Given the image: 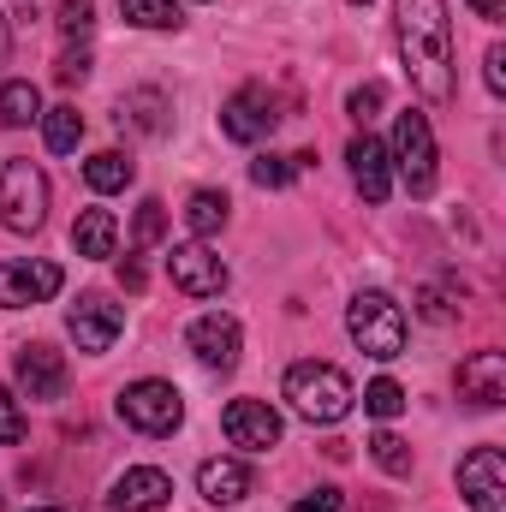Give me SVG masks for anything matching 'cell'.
Listing matches in <instances>:
<instances>
[{"label":"cell","mask_w":506,"mask_h":512,"mask_svg":"<svg viewBox=\"0 0 506 512\" xmlns=\"http://www.w3.org/2000/svg\"><path fill=\"white\" fill-rule=\"evenodd\" d=\"M387 161L399 167V179H405V191L411 197H429L435 191V131H429V114H399L393 120V149H387Z\"/></svg>","instance_id":"obj_4"},{"label":"cell","mask_w":506,"mask_h":512,"mask_svg":"<svg viewBox=\"0 0 506 512\" xmlns=\"http://www.w3.org/2000/svg\"><path fill=\"white\" fill-rule=\"evenodd\" d=\"M185 340H191L197 364H203V370H221V376L239 364V346H245V334H239V322H233L227 310H209V316H197Z\"/></svg>","instance_id":"obj_12"},{"label":"cell","mask_w":506,"mask_h":512,"mask_svg":"<svg viewBox=\"0 0 506 512\" xmlns=\"http://www.w3.org/2000/svg\"><path fill=\"white\" fill-rule=\"evenodd\" d=\"M417 310H423V322H453V304H447V292H417Z\"/></svg>","instance_id":"obj_34"},{"label":"cell","mask_w":506,"mask_h":512,"mask_svg":"<svg viewBox=\"0 0 506 512\" xmlns=\"http://www.w3.org/2000/svg\"><path fill=\"white\" fill-rule=\"evenodd\" d=\"M161 233H167V203L143 197V203H137V221H131V245L149 251V245H161Z\"/></svg>","instance_id":"obj_27"},{"label":"cell","mask_w":506,"mask_h":512,"mask_svg":"<svg viewBox=\"0 0 506 512\" xmlns=\"http://www.w3.org/2000/svg\"><path fill=\"white\" fill-rule=\"evenodd\" d=\"M352 6H370V0H352Z\"/></svg>","instance_id":"obj_41"},{"label":"cell","mask_w":506,"mask_h":512,"mask_svg":"<svg viewBox=\"0 0 506 512\" xmlns=\"http://www.w3.org/2000/svg\"><path fill=\"white\" fill-rule=\"evenodd\" d=\"M370 459H376L387 477H411V447H405L393 429H376V435H370Z\"/></svg>","instance_id":"obj_26"},{"label":"cell","mask_w":506,"mask_h":512,"mask_svg":"<svg viewBox=\"0 0 506 512\" xmlns=\"http://www.w3.org/2000/svg\"><path fill=\"white\" fill-rule=\"evenodd\" d=\"M120 12H126L137 30H179L185 18H179V0H120Z\"/></svg>","instance_id":"obj_25"},{"label":"cell","mask_w":506,"mask_h":512,"mask_svg":"<svg viewBox=\"0 0 506 512\" xmlns=\"http://www.w3.org/2000/svg\"><path fill=\"white\" fill-rule=\"evenodd\" d=\"M459 495L471 512H506V453L501 447H477L459 465Z\"/></svg>","instance_id":"obj_8"},{"label":"cell","mask_w":506,"mask_h":512,"mask_svg":"<svg viewBox=\"0 0 506 512\" xmlns=\"http://www.w3.org/2000/svg\"><path fill=\"white\" fill-rule=\"evenodd\" d=\"M221 429H227V441H233L239 453H268V447H280V411H274L268 399H233V405L221 411Z\"/></svg>","instance_id":"obj_10"},{"label":"cell","mask_w":506,"mask_h":512,"mask_svg":"<svg viewBox=\"0 0 506 512\" xmlns=\"http://www.w3.org/2000/svg\"><path fill=\"white\" fill-rule=\"evenodd\" d=\"M6 54H12V30H6V18H0V66H6Z\"/></svg>","instance_id":"obj_39"},{"label":"cell","mask_w":506,"mask_h":512,"mask_svg":"<svg viewBox=\"0 0 506 512\" xmlns=\"http://www.w3.org/2000/svg\"><path fill=\"white\" fill-rule=\"evenodd\" d=\"M66 286L60 262H0V304L6 310H30V304H48L54 292Z\"/></svg>","instance_id":"obj_9"},{"label":"cell","mask_w":506,"mask_h":512,"mask_svg":"<svg viewBox=\"0 0 506 512\" xmlns=\"http://www.w3.org/2000/svg\"><path fill=\"white\" fill-rule=\"evenodd\" d=\"M12 441H24V411H18V399L0 387V447H12Z\"/></svg>","instance_id":"obj_32"},{"label":"cell","mask_w":506,"mask_h":512,"mask_svg":"<svg viewBox=\"0 0 506 512\" xmlns=\"http://www.w3.org/2000/svg\"><path fill=\"white\" fill-rule=\"evenodd\" d=\"M376 108H381V84H358V90L346 96V114H352L358 126H364V120H370Z\"/></svg>","instance_id":"obj_33"},{"label":"cell","mask_w":506,"mask_h":512,"mask_svg":"<svg viewBox=\"0 0 506 512\" xmlns=\"http://www.w3.org/2000/svg\"><path fill=\"white\" fill-rule=\"evenodd\" d=\"M30 120H42V96H36V84L30 78H12V84H0V126H30Z\"/></svg>","instance_id":"obj_22"},{"label":"cell","mask_w":506,"mask_h":512,"mask_svg":"<svg viewBox=\"0 0 506 512\" xmlns=\"http://www.w3.org/2000/svg\"><path fill=\"white\" fill-rule=\"evenodd\" d=\"M66 328L78 340V352H114V340L126 334V310L102 292H84L72 310H66Z\"/></svg>","instance_id":"obj_7"},{"label":"cell","mask_w":506,"mask_h":512,"mask_svg":"<svg viewBox=\"0 0 506 512\" xmlns=\"http://www.w3.org/2000/svg\"><path fill=\"white\" fill-rule=\"evenodd\" d=\"M12 376H18V387H24L30 399H60V393H66V358H60L54 346L30 340V346L12 352Z\"/></svg>","instance_id":"obj_14"},{"label":"cell","mask_w":506,"mask_h":512,"mask_svg":"<svg viewBox=\"0 0 506 512\" xmlns=\"http://www.w3.org/2000/svg\"><path fill=\"white\" fill-rule=\"evenodd\" d=\"M459 399L471 411H495L506 399V352H471L459 364Z\"/></svg>","instance_id":"obj_15"},{"label":"cell","mask_w":506,"mask_h":512,"mask_svg":"<svg viewBox=\"0 0 506 512\" xmlns=\"http://www.w3.org/2000/svg\"><path fill=\"white\" fill-rule=\"evenodd\" d=\"M292 512H340V489H310Z\"/></svg>","instance_id":"obj_36"},{"label":"cell","mask_w":506,"mask_h":512,"mask_svg":"<svg viewBox=\"0 0 506 512\" xmlns=\"http://www.w3.org/2000/svg\"><path fill=\"white\" fill-rule=\"evenodd\" d=\"M251 179L262 191H280L286 179H292V155H256L251 161Z\"/></svg>","instance_id":"obj_30"},{"label":"cell","mask_w":506,"mask_h":512,"mask_svg":"<svg viewBox=\"0 0 506 512\" xmlns=\"http://www.w3.org/2000/svg\"><path fill=\"white\" fill-rule=\"evenodd\" d=\"M173 501V477L155 471V465H131L126 477L108 489V507L114 512H161Z\"/></svg>","instance_id":"obj_16"},{"label":"cell","mask_w":506,"mask_h":512,"mask_svg":"<svg viewBox=\"0 0 506 512\" xmlns=\"http://www.w3.org/2000/svg\"><path fill=\"white\" fill-rule=\"evenodd\" d=\"M483 78H489L495 96H506V48H489V54H483Z\"/></svg>","instance_id":"obj_35"},{"label":"cell","mask_w":506,"mask_h":512,"mask_svg":"<svg viewBox=\"0 0 506 512\" xmlns=\"http://www.w3.org/2000/svg\"><path fill=\"white\" fill-rule=\"evenodd\" d=\"M346 334H352V346H358L364 358L393 364V358L405 352V310H399L387 292H358L352 310H346Z\"/></svg>","instance_id":"obj_3"},{"label":"cell","mask_w":506,"mask_h":512,"mask_svg":"<svg viewBox=\"0 0 506 512\" xmlns=\"http://www.w3.org/2000/svg\"><path fill=\"white\" fill-rule=\"evenodd\" d=\"M0 221L12 233H36L48 221V173L36 161H6L0 167Z\"/></svg>","instance_id":"obj_5"},{"label":"cell","mask_w":506,"mask_h":512,"mask_svg":"<svg viewBox=\"0 0 506 512\" xmlns=\"http://www.w3.org/2000/svg\"><path fill=\"white\" fill-rule=\"evenodd\" d=\"M167 114H173V108H167V96H161V90H131L126 102H120V120H131V126L149 131V137H161V131H167Z\"/></svg>","instance_id":"obj_23"},{"label":"cell","mask_w":506,"mask_h":512,"mask_svg":"<svg viewBox=\"0 0 506 512\" xmlns=\"http://www.w3.org/2000/svg\"><path fill=\"white\" fill-rule=\"evenodd\" d=\"M274 126H280V108H274V96H268L262 84H245V90L221 108V131H227L233 143H262Z\"/></svg>","instance_id":"obj_13"},{"label":"cell","mask_w":506,"mask_h":512,"mask_svg":"<svg viewBox=\"0 0 506 512\" xmlns=\"http://www.w3.org/2000/svg\"><path fill=\"white\" fill-rule=\"evenodd\" d=\"M346 161H352V185L364 191V203H387L393 191V161H387V143H376L370 131L346 143Z\"/></svg>","instance_id":"obj_17"},{"label":"cell","mask_w":506,"mask_h":512,"mask_svg":"<svg viewBox=\"0 0 506 512\" xmlns=\"http://www.w3.org/2000/svg\"><path fill=\"white\" fill-rule=\"evenodd\" d=\"M120 280H126V292H143V268L137 262H120Z\"/></svg>","instance_id":"obj_38"},{"label":"cell","mask_w":506,"mask_h":512,"mask_svg":"<svg viewBox=\"0 0 506 512\" xmlns=\"http://www.w3.org/2000/svg\"><path fill=\"white\" fill-rule=\"evenodd\" d=\"M286 399H292V411H298L304 423H340L358 393L346 382V370H334V364H322V358H304V364L286 370Z\"/></svg>","instance_id":"obj_2"},{"label":"cell","mask_w":506,"mask_h":512,"mask_svg":"<svg viewBox=\"0 0 506 512\" xmlns=\"http://www.w3.org/2000/svg\"><path fill=\"white\" fill-rule=\"evenodd\" d=\"M30 512H60V507H30Z\"/></svg>","instance_id":"obj_40"},{"label":"cell","mask_w":506,"mask_h":512,"mask_svg":"<svg viewBox=\"0 0 506 512\" xmlns=\"http://www.w3.org/2000/svg\"><path fill=\"white\" fill-rule=\"evenodd\" d=\"M72 245H78V256H114V245H120V221L108 215V209H84L78 215V227H72Z\"/></svg>","instance_id":"obj_19"},{"label":"cell","mask_w":506,"mask_h":512,"mask_svg":"<svg viewBox=\"0 0 506 512\" xmlns=\"http://www.w3.org/2000/svg\"><path fill=\"white\" fill-rule=\"evenodd\" d=\"M471 6H477V18H489V24L506 18V0H471Z\"/></svg>","instance_id":"obj_37"},{"label":"cell","mask_w":506,"mask_h":512,"mask_svg":"<svg viewBox=\"0 0 506 512\" xmlns=\"http://www.w3.org/2000/svg\"><path fill=\"white\" fill-rule=\"evenodd\" d=\"M54 78H60V84H84V78H90V54H84V42L66 48V54L54 60Z\"/></svg>","instance_id":"obj_31"},{"label":"cell","mask_w":506,"mask_h":512,"mask_svg":"<svg viewBox=\"0 0 506 512\" xmlns=\"http://www.w3.org/2000/svg\"><path fill=\"white\" fill-rule=\"evenodd\" d=\"M364 411H370V417H381V423H387V417H399V411H405V387L387 382V376H381V382H370V387H364Z\"/></svg>","instance_id":"obj_28"},{"label":"cell","mask_w":506,"mask_h":512,"mask_svg":"<svg viewBox=\"0 0 506 512\" xmlns=\"http://www.w3.org/2000/svg\"><path fill=\"white\" fill-rule=\"evenodd\" d=\"M227 215H233L227 191H191V203H185V227H191L197 239L221 233V227H227Z\"/></svg>","instance_id":"obj_21"},{"label":"cell","mask_w":506,"mask_h":512,"mask_svg":"<svg viewBox=\"0 0 506 512\" xmlns=\"http://www.w3.org/2000/svg\"><path fill=\"white\" fill-rule=\"evenodd\" d=\"M42 137H48L54 155H72V149L84 143V114H78V108H48V114H42Z\"/></svg>","instance_id":"obj_24"},{"label":"cell","mask_w":506,"mask_h":512,"mask_svg":"<svg viewBox=\"0 0 506 512\" xmlns=\"http://www.w3.org/2000/svg\"><path fill=\"white\" fill-rule=\"evenodd\" d=\"M251 483L256 477L245 459H203V471H197V489H203L209 507H239L251 495Z\"/></svg>","instance_id":"obj_18"},{"label":"cell","mask_w":506,"mask_h":512,"mask_svg":"<svg viewBox=\"0 0 506 512\" xmlns=\"http://www.w3.org/2000/svg\"><path fill=\"white\" fill-rule=\"evenodd\" d=\"M399 66L423 102H453V18L447 0H393Z\"/></svg>","instance_id":"obj_1"},{"label":"cell","mask_w":506,"mask_h":512,"mask_svg":"<svg viewBox=\"0 0 506 512\" xmlns=\"http://www.w3.org/2000/svg\"><path fill=\"white\" fill-rule=\"evenodd\" d=\"M54 24L72 36V42H84L90 30H96V6L90 0H60V12H54Z\"/></svg>","instance_id":"obj_29"},{"label":"cell","mask_w":506,"mask_h":512,"mask_svg":"<svg viewBox=\"0 0 506 512\" xmlns=\"http://www.w3.org/2000/svg\"><path fill=\"white\" fill-rule=\"evenodd\" d=\"M131 179H137V167H131V155H120V149H102V155L84 161V185L90 191H126Z\"/></svg>","instance_id":"obj_20"},{"label":"cell","mask_w":506,"mask_h":512,"mask_svg":"<svg viewBox=\"0 0 506 512\" xmlns=\"http://www.w3.org/2000/svg\"><path fill=\"white\" fill-rule=\"evenodd\" d=\"M120 417H126L137 435H173L179 423H185V399H179V387L173 382H131L120 387Z\"/></svg>","instance_id":"obj_6"},{"label":"cell","mask_w":506,"mask_h":512,"mask_svg":"<svg viewBox=\"0 0 506 512\" xmlns=\"http://www.w3.org/2000/svg\"><path fill=\"white\" fill-rule=\"evenodd\" d=\"M167 274H173V286L185 298H221L227 292V262L209 251V245H173Z\"/></svg>","instance_id":"obj_11"}]
</instances>
